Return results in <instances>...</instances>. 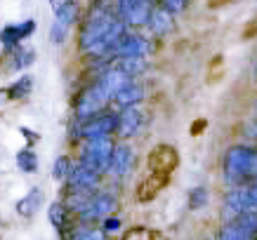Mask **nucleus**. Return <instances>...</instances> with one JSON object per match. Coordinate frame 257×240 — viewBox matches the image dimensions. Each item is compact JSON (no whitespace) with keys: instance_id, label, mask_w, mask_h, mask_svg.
Instances as JSON below:
<instances>
[{"instance_id":"f257e3e1","label":"nucleus","mask_w":257,"mask_h":240,"mask_svg":"<svg viewBox=\"0 0 257 240\" xmlns=\"http://www.w3.org/2000/svg\"><path fill=\"white\" fill-rule=\"evenodd\" d=\"M222 174L231 188L248 186L257 179V146L234 144L224 151L222 158Z\"/></svg>"},{"instance_id":"f03ea898","label":"nucleus","mask_w":257,"mask_h":240,"mask_svg":"<svg viewBox=\"0 0 257 240\" xmlns=\"http://www.w3.org/2000/svg\"><path fill=\"white\" fill-rule=\"evenodd\" d=\"M113 153H116V144L111 139H92V141H85V144H83L78 163L101 177V174L111 172Z\"/></svg>"},{"instance_id":"7ed1b4c3","label":"nucleus","mask_w":257,"mask_h":240,"mask_svg":"<svg viewBox=\"0 0 257 240\" xmlns=\"http://www.w3.org/2000/svg\"><path fill=\"white\" fill-rule=\"evenodd\" d=\"M111 101V94L104 90V85H101L99 80H92L87 87H83L80 90V94L76 97V104H73V113H76V118L78 120H90V118L99 116V113H104V106Z\"/></svg>"},{"instance_id":"20e7f679","label":"nucleus","mask_w":257,"mask_h":240,"mask_svg":"<svg viewBox=\"0 0 257 240\" xmlns=\"http://www.w3.org/2000/svg\"><path fill=\"white\" fill-rule=\"evenodd\" d=\"M113 130H118V113H111V111H104L99 116L90 118L85 123L78 125V137L85 141L92 139H109V134Z\"/></svg>"},{"instance_id":"39448f33","label":"nucleus","mask_w":257,"mask_h":240,"mask_svg":"<svg viewBox=\"0 0 257 240\" xmlns=\"http://www.w3.org/2000/svg\"><path fill=\"white\" fill-rule=\"evenodd\" d=\"M151 12H154V5L151 3H144V0H123V3H116V15L120 17V22L130 29H140V26H149V19H151Z\"/></svg>"},{"instance_id":"423d86ee","label":"nucleus","mask_w":257,"mask_h":240,"mask_svg":"<svg viewBox=\"0 0 257 240\" xmlns=\"http://www.w3.org/2000/svg\"><path fill=\"white\" fill-rule=\"evenodd\" d=\"M151 52V40L142 33H135V31H127L123 38L116 43V47L111 50V59H125V57H144Z\"/></svg>"},{"instance_id":"0eeeda50","label":"nucleus","mask_w":257,"mask_h":240,"mask_svg":"<svg viewBox=\"0 0 257 240\" xmlns=\"http://www.w3.org/2000/svg\"><path fill=\"white\" fill-rule=\"evenodd\" d=\"M245 212H252V202H250L248 188L241 186V188L226 191L224 205H222V217H224L226 224H234L236 219L241 217V214H245Z\"/></svg>"},{"instance_id":"6e6552de","label":"nucleus","mask_w":257,"mask_h":240,"mask_svg":"<svg viewBox=\"0 0 257 240\" xmlns=\"http://www.w3.org/2000/svg\"><path fill=\"white\" fill-rule=\"evenodd\" d=\"M179 155L177 151L168 144H158L151 153H149V172L151 174H161V177H170L172 170L177 167Z\"/></svg>"},{"instance_id":"1a4fd4ad","label":"nucleus","mask_w":257,"mask_h":240,"mask_svg":"<svg viewBox=\"0 0 257 240\" xmlns=\"http://www.w3.org/2000/svg\"><path fill=\"white\" fill-rule=\"evenodd\" d=\"M116 198L109 193H97L90 200V205H87L83 212L78 214V221L80 224H90V221H94V219H106L111 217V212L116 209Z\"/></svg>"},{"instance_id":"9d476101","label":"nucleus","mask_w":257,"mask_h":240,"mask_svg":"<svg viewBox=\"0 0 257 240\" xmlns=\"http://www.w3.org/2000/svg\"><path fill=\"white\" fill-rule=\"evenodd\" d=\"M99 184V174L92 170L83 167L80 163L71 165L69 172V191H78V193H94V186Z\"/></svg>"},{"instance_id":"9b49d317","label":"nucleus","mask_w":257,"mask_h":240,"mask_svg":"<svg viewBox=\"0 0 257 240\" xmlns=\"http://www.w3.org/2000/svg\"><path fill=\"white\" fill-rule=\"evenodd\" d=\"M36 31V22L33 19H26L22 24H10L0 31V43L5 45V50H12V47H19L24 38H29L31 33Z\"/></svg>"},{"instance_id":"f8f14e48","label":"nucleus","mask_w":257,"mask_h":240,"mask_svg":"<svg viewBox=\"0 0 257 240\" xmlns=\"http://www.w3.org/2000/svg\"><path fill=\"white\" fill-rule=\"evenodd\" d=\"M142 125H144V116H142L140 109H125L118 113V130L116 132L123 139H130V137H135V134L142 130Z\"/></svg>"},{"instance_id":"ddd939ff","label":"nucleus","mask_w":257,"mask_h":240,"mask_svg":"<svg viewBox=\"0 0 257 240\" xmlns=\"http://www.w3.org/2000/svg\"><path fill=\"white\" fill-rule=\"evenodd\" d=\"M168 179L170 177H161V174H151V172H149L147 177H144V181H140V186H137V200L147 202V200H151V198H156L165 188Z\"/></svg>"},{"instance_id":"4468645a","label":"nucleus","mask_w":257,"mask_h":240,"mask_svg":"<svg viewBox=\"0 0 257 240\" xmlns=\"http://www.w3.org/2000/svg\"><path fill=\"white\" fill-rule=\"evenodd\" d=\"M147 29L154 33V36H168L170 31H175V17L163 8H154Z\"/></svg>"},{"instance_id":"2eb2a0df","label":"nucleus","mask_w":257,"mask_h":240,"mask_svg":"<svg viewBox=\"0 0 257 240\" xmlns=\"http://www.w3.org/2000/svg\"><path fill=\"white\" fill-rule=\"evenodd\" d=\"M133 148L127 146V144H120L116 146V153H113V163H111V174H116V177H125L130 167H133Z\"/></svg>"},{"instance_id":"dca6fc26","label":"nucleus","mask_w":257,"mask_h":240,"mask_svg":"<svg viewBox=\"0 0 257 240\" xmlns=\"http://www.w3.org/2000/svg\"><path fill=\"white\" fill-rule=\"evenodd\" d=\"M144 99V87L137 85V83H130V85H125L120 92L113 97V101H116L118 106H123L125 109H137V104Z\"/></svg>"},{"instance_id":"f3484780","label":"nucleus","mask_w":257,"mask_h":240,"mask_svg":"<svg viewBox=\"0 0 257 240\" xmlns=\"http://www.w3.org/2000/svg\"><path fill=\"white\" fill-rule=\"evenodd\" d=\"M5 55H8V66L10 71H22V69H29L33 64V59H36V55H33V50H29V47H12V50H5Z\"/></svg>"},{"instance_id":"a211bd4d","label":"nucleus","mask_w":257,"mask_h":240,"mask_svg":"<svg viewBox=\"0 0 257 240\" xmlns=\"http://www.w3.org/2000/svg\"><path fill=\"white\" fill-rule=\"evenodd\" d=\"M40 205H43V191L33 188V191H29V193L24 195L22 200H17V214L24 219H31L38 212Z\"/></svg>"},{"instance_id":"6ab92c4d","label":"nucleus","mask_w":257,"mask_h":240,"mask_svg":"<svg viewBox=\"0 0 257 240\" xmlns=\"http://www.w3.org/2000/svg\"><path fill=\"white\" fill-rule=\"evenodd\" d=\"M111 66L120 73H125L127 78H135L147 71V59L142 57H125V59H111Z\"/></svg>"},{"instance_id":"aec40b11","label":"nucleus","mask_w":257,"mask_h":240,"mask_svg":"<svg viewBox=\"0 0 257 240\" xmlns=\"http://www.w3.org/2000/svg\"><path fill=\"white\" fill-rule=\"evenodd\" d=\"M52 12H55V22L71 29V24L78 19L80 8H78V3H52Z\"/></svg>"},{"instance_id":"412c9836","label":"nucleus","mask_w":257,"mask_h":240,"mask_svg":"<svg viewBox=\"0 0 257 240\" xmlns=\"http://www.w3.org/2000/svg\"><path fill=\"white\" fill-rule=\"evenodd\" d=\"M47 217H50V224L55 226L57 231H62L66 228V221L71 217V209L66 207V202H52L50 209H47Z\"/></svg>"},{"instance_id":"4be33fe9","label":"nucleus","mask_w":257,"mask_h":240,"mask_svg":"<svg viewBox=\"0 0 257 240\" xmlns=\"http://www.w3.org/2000/svg\"><path fill=\"white\" fill-rule=\"evenodd\" d=\"M219 240H257V233L248 231L238 224H224L219 231Z\"/></svg>"},{"instance_id":"5701e85b","label":"nucleus","mask_w":257,"mask_h":240,"mask_svg":"<svg viewBox=\"0 0 257 240\" xmlns=\"http://www.w3.org/2000/svg\"><path fill=\"white\" fill-rule=\"evenodd\" d=\"M17 167L22 172H26V174H31V172L38 170V155L33 153L31 148H24V151H19L17 153Z\"/></svg>"},{"instance_id":"b1692460","label":"nucleus","mask_w":257,"mask_h":240,"mask_svg":"<svg viewBox=\"0 0 257 240\" xmlns=\"http://www.w3.org/2000/svg\"><path fill=\"white\" fill-rule=\"evenodd\" d=\"M123 240H168L163 233L151 231V228H144V226H135L123 235Z\"/></svg>"},{"instance_id":"393cba45","label":"nucleus","mask_w":257,"mask_h":240,"mask_svg":"<svg viewBox=\"0 0 257 240\" xmlns=\"http://www.w3.org/2000/svg\"><path fill=\"white\" fill-rule=\"evenodd\" d=\"M64 240H106V238H104V233L97 231V228L80 226V228H73V231H71Z\"/></svg>"},{"instance_id":"a878e982","label":"nucleus","mask_w":257,"mask_h":240,"mask_svg":"<svg viewBox=\"0 0 257 240\" xmlns=\"http://www.w3.org/2000/svg\"><path fill=\"white\" fill-rule=\"evenodd\" d=\"M31 85H33V80L29 76L19 78V80H17V83H12V85H10V90H8L10 99H22V97H26V94L31 92Z\"/></svg>"},{"instance_id":"bb28decb","label":"nucleus","mask_w":257,"mask_h":240,"mask_svg":"<svg viewBox=\"0 0 257 240\" xmlns=\"http://www.w3.org/2000/svg\"><path fill=\"white\" fill-rule=\"evenodd\" d=\"M208 205V188L205 186H194L189 191V209H201Z\"/></svg>"},{"instance_id":"cd10ccee","label":"nucleus","mask_w":257,"mask_h":240,"mask_svg":"<svg viewBox=\"0 0 257 240\" xmlns=\"http://www.w3.org/2000/svg\"><path fill=\"white\" fill-rule=\"evenodd\" d=\"M71 160L66 158V155H59L55 160V165H52V177L59 179V181H64V179H69V172H71Z\"/></svg>"},{"instance_id":"c85d7f7f","label":"nucleus","mask_w":257,"mask_h":240,"mask_svg":"<svg viewBox=\"0 0 257 240\" xmlns=\"http://www.w3.org/2000/svg\"><path fill=\"white\" fill-rule=\"evenodd\" d=\"M66 36H69V26H64V24H59V22L52 24V29H50V40H52L55 45H62L64 40H66Z\"/></svg>"},{"instance_id":"c756f323","label":"nucleus","mask_w":257,"mask_h":240,"mask_svg":"<svg viewBox=\"0 0 257 240\" xmlns=\"http://www.w3.org/2000/svg\"><path fill=\"white\" fill-rule=\"evenodd\" d=\"M234 224L243 226V228H248V231L257 233V209H252V212H245V214H241V217L236 219Z\"/></svg>"},{"instance_id":"7c9ffc66","label":"nucleus","mask_w":257,"mask_h":240,"mask_svg":"<svg viewBox=\"0 0 257 240\" xmlns=\"http://www.w3.org/2000/svg\"><path fill=\"white\" fill-rule=\"evenodd\" d=\"M161 8L168 10L170 15H177L182 10H187V3L184 0H165V3H161Z\"/></svg>"},{"instance_id":"2f4dec72","label":"nucleus","mask_w":257,"mask_h":240,"mask_svg":"<svg viewBox=\"0 0 257 240\" xmlns=\"http://www.w3.org/2000/svg\"><path fill=\"white\" fill-rule=\"evenodd\" d=\"M245 188H248V195H250V202H252V209H257V179H255V181H250Z\"/></svg>"},{"instance_id":"473e14b6","label":"nucleus","mask_w":257,"mask_h":240,"mask_svg":"<svg viewBox=\"0 0 257 240\" xmlns=\"http://www.w3.org/2000/svg\"><path fill=\"white\" fill-rule=\"evenodd\" d=\"M118 228H120V221H118L116 217H111L104 221V231H118Z\"/></svg>"},{"instance_id":"72a5a7b5","label":"nucleus","mask_w":257,"mask_h":240,"mask_svg":"<svg viewBox=\"0 0 257 240\" xmlns=\"http://www.w3.org/2000/svg\"><path fill=\"white\" fill-rule=\"evenodd\" d=\"M255 80H257V64H255Z\"/></svg>"},{"instance_id":"f704fd0d","label":"nucleus","mask_w":257,"mask_h":240,"mask_svg":"<svg viewBox=\"0 0 257 240\" xmlns=\"http://www.w3.org/2000/svg\"><path fill=\"white\" fill-rule=\"evenodd\" d=\"M255 111H257V101H255Z\"/></svg>"}]
</instances>
